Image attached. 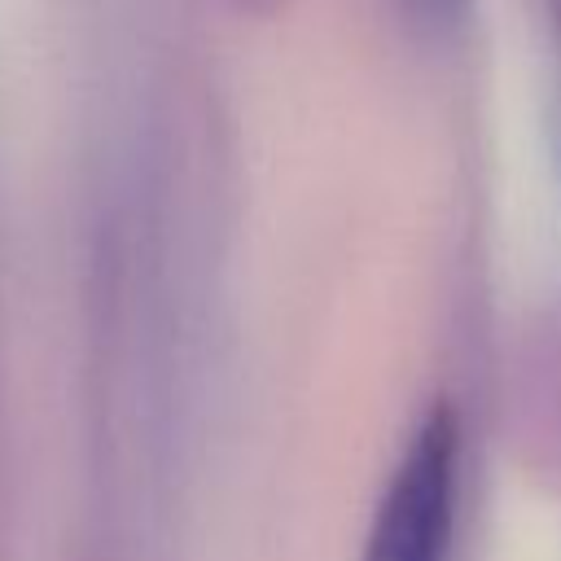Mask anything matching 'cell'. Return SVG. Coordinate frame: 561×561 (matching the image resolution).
Returning a JSON list of instances; mask_svg holds the SVG:
<instances>
[{"mask_svg": "<svg viewBox=\"0 0 561 561\" xmlns=\"http://www.w3.org/2000/svg\"><path fill=\"white\" fill-rule=\"evenodd\" d=\"M465 430L451 399H434L412 425L364 535L359 561H451L460 513Z\"/></svg>", "mask_w": 561, "mask_h": 561, "instance_id": "cell-1", "label": "cell"}, {"mask_svg": "<svg viewBox=\"0 0 561 561\" xmlns=\"http://www.w3.org/2000/svg\"><path fill=\"white\" fill-rule=\"evenodd\" d=\"M399 4L425 31H451L465 18V9H469V0H399Z\"/></svg>", "mask_w": 561, "mask_h": 561, "instance_id": "cell-2", "label": "cell"}, {"mask_svg": "<svg viewBox=\"0 0 561 561\" xmlns=\"http://www.w3.org/2000/svg\"><path fill=\"white\" fill-rule=\"evenodd\" d=\"M548 22H552V35H557V48H561V0H548Z\"/></svg>", "mask_w": 561, "mask_h": 561, "instance_id": "cell-3", "label": "cell"}, {"mask_svg": "<svg viewBox=\"0 0 561 561\" xmlns=\"http://www.w3.org/2000/svg\"><path fill=\"white\" fill-rule=\"evenodd\" d=\"M241 9H250V13H272L276 9V0H237Z\"/></svg>", "mask_w": 561, "mask_h": 561, "instance_id": "cell-4", "label": "cell"}]
</instances>
